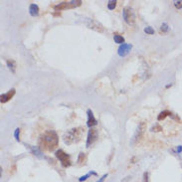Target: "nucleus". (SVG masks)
I'll list each match as a JSON object with an SVG mask.
<instances>
[{"label": "nucleus", "instance_id": "9", "mask_svg": "<svg viewBox=\"0 0 182 182\" xmlns=\"http://www.w3.org/2000/svg\"><path fill=\"white\" fill-rule=\"evenodd\" d=\"M14 94H15V90H11V91H9L7 94H4V95H2V96H1V103L8 102L9 100L14 96Z\"/></svg>", "mask_w": 182, "mask_h": 182}, {"label": "nucleus", "instance_id": "15", "mask_svg": "<svg viewBox=\"0 0 182 182\" xmlns=\"http://www.w3.org/2000/svg\"><path fill=\"white\" fill-rule=\"evenodd\" d=\"M144 32H145L146 34L151 35V34L154 33V30H153L151 27H146V28H144Z\"/></svg>", "mask_w": 182, "mask_h": 182}, {"label": "nucleus", "instance_id": "14", "mask_svg": "<svg viewBox=\"0 0 182 182\" xmlns=\"http://www.w3.org/2000/svg\"><path fill=\"white\" fill-rule=\"evenodd\" d=\"M171 114L169 111H162V112H160V115L158 116V121H161V120H163L165 117H167V116H170Z\"/></svg>", "mask_w": 182, "mask_h": 182}, {"label": "nucleus", "instance_id": "13", "mask_svg": "<svg viewBox=\"0 0 182 182\" xmlns=\"http://www.w3.org/2000/svg\"><path fill=\"white\" fill-rule=\"evenodd\" d=\"M116 5H117V1L116 0H111V1L108 2V8L110 10H112L116 8Z\"/></svg>", "mask_w": 182, "mask_h": 182}, {"label": "nucleus", "instance_id": "7", "mask_svg": "<svg viewBox=\"0 0 182 182\" xmlns=\"http://www.w3.org/2000/svg\"><path fill=\"white\" fill-rule=\"evenodd\" d=\"M131 48H133V46L130 45V44H122V45L120 46V48H118V55L121 56V57H124V56H127L129 52H130V50Z\"/></svg>", "mask_w": 182, "mask_h": 182}, {"label": "nucleus", "instance_id": "4", "mask_svg": "<svg viewBox=\"0 0 182 182\" xmlns=\"http://www.w3.org/2000/svg\"><path fill=\"white\" fill-rule=\"evenodd\" d=\"M123 18H124V21L128 25H134L135 17H134L133 9L130 7H125L123 9Z\"/></svg>", "mask_w": 182, "mask_h": 182}, {"label": "nucleus", "instance_id": "18", "mask_svg": "<svg viewBox=\"0 0 182 182\" xmlns=\"http://www.w3.org/2000/svg\"><path fill=\"white\" fill-rule=\"evenodd\" d=\"M31 148H32V150H33V152L36 154V155H38V156H41L40 154H41V152H40V150L37 148V147H33V146H31Z\"/></svg>", "mask_w": 182, "mask_h": 182}, {"label": "nucleus", "instance_id": "19", "mask_svg": "<svg viewBox=\"0 0 182 182\" xmlns=\"http://www.w3.org/2000/svg\"><path fill=\"white\" fill-rule=\"evenodd\" d=\"M19 133H20V129H19V128H16L14 135H15V139H16L17 140H19Z\"/></svg>", "mask_w": 182, "mask_h": 182}, {"label": "nucleus", "instance_id": "1", "mask_svg": "<svg viewBox=\"0 0 182 182\" xmlns=\"http://www.w3.org/2000/svg\"><path fill=\"white\" fill-rule=\"evenodd\" d=\"M58 135L54 130H48L44 133L39 140V145L46 151H53L58 145Z\"/></svg>", "mask_w": 182, "mask_h": 182}, {"label": "nucleus", "instance_id": "16", "mask_svg": "<svg viewBox=\"0 0 182 182\" xmlns=\"http://www.w3.org/2000/svg\"><path fill=\"white\" fill-rule=\"evenodd\" d=\"M174 6L177 9H181L182 8V0H178V1H174Z\"/></svg>", "mask_w": 182, "mask_h": 182}, {"label": "nucleus", "instance_id": "22", "mask_svg": "<svg viewBox=\"0 0 182 182\" xmlns=\"http://www.w3.org/2000/svg\"><path fill=\"white\" fill-rule=\"evenodd\" d=\"M106 176H108V175H106V174H105V175H104V176H103V177H102V178H100V180H98V181H97V182H104V181H105V177H106Z\"/></svg>", "mask_w": 182, "mask_h": 182}, {"label": "nucleus", "instance_id": "6", "mask_svg": "<svg viewBox=\"0 0 182 182\" xmlns=\"http://www.w3.org/2000/svg\"><path fill=\"white\" fill-rule=\"evenodd\" d=\"M98 139V130L96 128H91L89 131V134H88V139H87V146L89 147L90 145L96 141Z\"/></svg>", "mask_w": 182, "mask_h": 182}, {"label": "nucleus", "instance_id": "20", "mask_svg": "<svg viewBox=\"0 0 182 182\" xmlns=\"http://www.w3.org/2000/svg\"><path fill=\"white\" fill-rule=\"evenodd\" d=\"M91 174H95V173H94V172H92V173H88L87 175H85V176H82V177H81V178H80L79 180H80V181H83V180H86V179H87L88 177H89V176H90V175H91Z\"/></svg>", "mask_w": 182, "mask_h": 182}, {"label": "nucleus", "instance_id": "23", "mask_svg": "<svg viewBox=\"0 0 182 182\" xmlns=\"http://www.w3.org/2000/svg\"><path fill=\"white\" fill-rule=\"evenodd\" d=\"M181 150H182V146H179V148L177 149V151H178V152H180Z\"/></svg>", "mask_w": 182, "mask_h": 182}, {"label": "nucleus", "instance_id": "17", "mask_svg": "<svg viewBox=\"0 0 182 182\" xmlns=\"http://www.w3.org/2000/svg\"><path fill=\"white\" fill-rule=\"evenodd\" d=\"M160 30L162 31V32H166V31L168 30V25L166 23H163L160 27Z\"/></svg>", "mask_w": 182, "mask_h": 182}, {"label": "nucleus", "instance_id": "11", "mask_svg": "<svg viewBox=\"0 0 182 182\" xmlns=\"http://www.w3.org/2000/svg\"><path fill=\"white\" fill-rule=\"evenodd\" d=\"M29 12H30L31 16H37V15H38V13H39V7H38V5L31 4L30 7H29Z\"/></svg>", "mask_w": 182, "mask_h": 182}, {"label": "nucleus", "instance_id": "12", "mask_svg": "<svg viewBox=\"0 0 182 182\" xmlns=\"http://www.w3.org/2000/svg\"><path fill=\"white\" fill-rule=\"evenodd\" d=\"M114 39H115V42L116 43H118V44H123V42H124V38L122 36H120V35H115L114 36Z\"/></svg>", "mask_w": 182, "mask_h": 182}, {"label": "nucleus", "instance_id": "21", "mask_svg": "<svg viewBox=\"0 0 182 182\" xmlns=\"http://www.w3.org/2000/svg\"><path fill=\"white\" fill-rule=\"evenodd\" d=\"M7 65L9 66L10 69H11V68L13 69V68H14V67H13V66H14V62H13V61H8V62H7Z\"/></svg>", "mask_w": 182, "mask_h": 182}, {"label": "nucleus", "instance_id": "8", "mask_svg": "<svg viewBox=\"0 0 182 182\" xmlns=\"http://www.w3.org/2000/svg\"><path fill=\"white\" fill-rule=\"evenodd\" d=\"M88 117H89V120H88V127L92 128L93 127H95L98 122H97V120L95 118V117H94L93 111H92L91 110L88 111Z\"/></svg>", "mask_w": 182, "mask_h": 182}, {"label": "nucleus", "instance_id": "2", "mask_svg": "<svg viewBox=\"0 0 182 182\" xmlns=\"http://www.w3.org/2000/svg\"><path fill=\"white\" fill-rule=\"evenodd\" d=\"M84 134V128H76L67 131L64 135V142L67 145H71L73 143H77L81 140L82 136Z\"/></svg>", "mask_w": 182, "mask_h": 182}, {"label": "nucleus", "instance_id": "3", "mask_svg": "<svg viewBox=\"0 0 182 182\" xmlns=\"http://www.w3.org/2000/svg\"><path fill=\"white\" fill-rule=\"evenodd\" d=\"M56 156H57V158L61 161L63 166H65V167L70 166V164H71L70 156H69L66 152L63 151L62 149H59V150L56 151Z\"/></svg>", "mask_w": 182, "mask_h": 182}, {"label": "nucleus", "instance_id": "5", "mask_svg": "<svg viewBox=\"0 0 182 182\" xmlns=\"http://www.w3.org/2000/svg\"><path fill=\"white\" fill-rule=\"evenodd\" d=\"M81 4V1H69V2H62L61 4L55 6L56 10H62V9H67V8H73L77 7Z\"/></svg>", "mask_w": 182, "mask_h": 182}, {"label": "nucleus", "instance_id": "10", "mask_svg": "<svg viewBox=\"0 0 182 182\" xmlns=\"http://www.w3.org/2000/svg\"><path fill=\"white\" fill-rule=\"evenodd\" d=\"M143 129H145V125H144V123L143 122H141L140 124H139V128H137V130H136V134H135V135L134 136V140H137L140 137V135H141V134L143 133Z\"/></svg>", "mask_w": 182, "mask_h": 182}]
</instances>
